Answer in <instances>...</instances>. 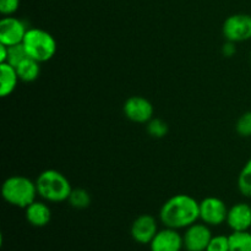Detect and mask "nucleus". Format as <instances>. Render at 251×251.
Instances as JSON below:
<instances>
[{"label": "nucleus", "instance_id": "nucleus-1", "mask_svg": "<svg viewBox=\"0 0 251 251\" xmlns=\"http://www.w3.org/2000/svg\"><path fill=\"white\" fill-rule=\"evenodd\" d=\"M200 220V202L188 194L169 198L159 210V221L164 227L186 229Z\"/></svg>", "mask_w": 251, "mask_h": 251}, {"label": "nucleus", "instance_id": "nucleus-2", "mask_svg": "<svg viewBox=\"0 0 251 251\" xmlns=\"http://www.w3.org/2000/svg\"><path fill=\"white\" fill-rule=\"evenodd\" d=\"M38 196L47 202L59 203L69 200L73 186L61 172L55 169L43 171L36 179Z\"/></svg>", "mask_w": 251, "mask_h": 251}, {"label": "nucleus", "instance_id": "nucleus-3", "mask_svg": "<svg viewBox=\"0 0 251 251\" xmlns=\"http://www.w3.org/2000/svg\"><path fill=\"white\" fill-rule=\"evenodd\" d=\"M1 196L9 205L25 210L37 200L36 181L24 176H9L2 183Z\"/></svg>", "mask_w": 251, "mask_h": 251}, {"label": "nucleus", "instance_id": "nucleus-4", "mask_svg": "<svg viewBox=\"0 0 251 251\" xmlns=\"http://www.w3.org/2000/svg\"><path fill=\"white\" fill-rule=\"evenodd\" d=\"M22 44L26 49L27 55L41 64L53 59L58 50V44L53 34L38 27L28 28Z\"/></svg>", "mask_w": 251, "mask_h": 251}, {"label": "nucleus", "instance_id": "nucleus-5", "mask_svg": "<svg viewBox=\"0 0 251 251\" xmlns=\"http://www.w3.org/2000/svg\"><path fill=\"white\" fill-rule=\"evenodd\" d=\"M222 33L227 41L240 43L251 39V15L234 14L226 19Z\"/></svg>", "mask_w": 251, "mask_h": 251}, {"label": "nucleus", "instance_id": "nucleus-6", "mask_svg": "<svg viewBox=\"0 0 251 251\" xmlns=\"http://www.w3.org/2000/svg\"><path fill=\"white\" fill-rule=\"evenodd\" d=\"M228 210L222 199L208 196L200 201V221L210 227L222 226L227 221Z\"/></svg>", "mask_w": 251, "mask_h": 251}, {"label": "nucleus", "instance_id": "nucleus-7", "mask_svg": "<svg viewBox=\"0 0 251 251\" xmlns=\"http://www.w3.org/2000/svg\"><path fill=\"white\" fill-rule=\"evenodd\" d=\"M123 113L132 123L147 124L153 118V104L142 96H131L123 105Z\"/></svg>", "mask_w": 251, "mask_h": 251}, {"label": "nucleus", "instance_id": "nucleus-8", "mask_svg": "<svg viewBox=\"0 0 251 251\" xmlns=\"http://www.w3.org/2000/svg\"><path fill=\"white\" fill-rule=\"evenodd\" d=\"M28 27L21 19L12 16H4L0 20V44L11 47L24 42Z\"/></svg>", "mask_w": 251, "mask_h": 251}, {"label": "nucleus", "instance_id": "nucleus-9", "mask_svg": "<svg viewBox=\"0 0 251 251\" xmlns=\"http://www.w3.org/2000/svg\"><path fill=\"white\" fill-rule=\"evenodd\" d=\"M212 237L210 226L203 222L194 223L186 228L183 234L184 249L186 251H206Z\"/></svg>", "mask_w": 251, "mask_h": 251}, {"label": "nucleus", "instance_id": "nucleus-10", "mask_svg": "<svg viewBox=\"0 0 251 251\" xmlns=\"http://www.w3.org/2000/svg\"><path fill=\"white\" fill-rule=\"evenodd\" d=\"M158 230V223L153 216L141 215L132 222L130 233L136 243L141 245H150Z\"/></svg>", "mask_w": 251, "mask_h": 251}, {"label": "nucleus", "instance_id": "nucleus-11", "mask_svg": "<svg viewBox=\"0 0 251 251\" xmlns=\"http://www.w3.org/2000/svg\"><path fill=\"white\" fill-rule=\"evenodd\" d=\"M184 249L183 235L178 229L164 227L159 229L152 242L150 243L151 251H181Z\"/></svg>", "mask_w": 251, "mask_h": 251}, {"label": "nucleus", "instance_id": "nucleus-12", "mask_svg": "<svg viewBox=\"0 0 251 251\" xmlns=\"http://www.w3.org/2000/svg\"><path fill=\"white\" fill-rule=\"evenodd\" d=\"M226 223L232 232H247L251 228V206L238 202L229 207Z\"/></svg>", "mask_w": 251, "mask_h": 251}, {"label": "nucleus", "instance_id": "nucleus-13", "mask_svg": "<svg viewBox=\"0 0 251 251\" xmlns=\"http://www.w3.org/2000/svg\"><path fill=\"white\" fill-rule=\"evenodd\" d=\"M25 217L27 222L33 227H46L51 220V210L47 201L36 200L25 208Z\"/></svg>", "mask_w": 251, "mask_h": 251}, {"label": "nucleus", "instance_id": "nucleus-14", "mask_svg": "<svg viewBox=\"0 0 251 251\" xmlns=\"http://www.w3.org/2000/svg\"><path fill=\"white\" fill-rule=\"evenodd\" d=\"M20 77L16 69L7 63L0 64V97L6 98L16 90Z\"/></svg>", "mask_w": 251, "mask_h": 251}, {"label": "nucleus", "instance_id": "nucleus-15", "mask_svg": "<svg viewBox=\"0 0 251 251\" xmlns=\"http://www.w3.org/2000/svg\"><path fill=\"white\" fill-rule=\"evenodd\" d=\"M17 75L24 82H34L41 75V63L32 58H26L16 66Z\"/></svg>", "mask_w": 251, "mask_h": 251}, {"label": "nucleus", "instance_id": "nucleus-16", "mask_svg": "<svg viewBox=\"0 0 251 251\" xmlns=\"http://www.w3.org/2000/svg\"><path fill=\"white\" fill-rule=\"evenodd\" d=\"M229 251H251V233L232 232L229 235Z\"/></svg>", "mask_w": 251, "mask_h": 251}, {"label": "nucleus", "instance_id": "nucleus-17", "mask_svg": "<svg viewBox=\"0 0 251 251\" xmlns=\"http://www.w3.org/2000/svg\"><path fill=\"white\" fill-rule=\"evenodd\" d=\"M69 205L76 210H85L91 205V195L82 188L73 189L68 200Z\"/></svg>", "mask_w": 251, "mask_h": 251}, {"label": "nucleus", "instance_id": "nucleus-18", "mask_svg": "<svg viewBox=\"0 0 251 251\" xmlns=\"http://www.w3.org/2000/svg\"><path fill=\"white\" fill-rule=\"evenodd\" d=\"M238 189L242 195L251 199V158L240 171L238 176Z\"/></svg>", "mask_w": 251, "mask_h": 251}, {"label": "nucleus", "instance_id": "nucleus-19", "mask_svg": "<svg viewBox=\"0 0 251 251\" xmlns=\"http://www.w3.org/2000/svg\"><path fill=\"white\" fill-rule=\"evenodd\" d=\"M146 130L149 135L154 139H163L169 131L168 124L159 118H152L146 124Z\"/></svg>", "mask_w": 251, "mask_h": 251}, {"label": "nucleus", "instance_id": "nucleus-20", "mask_svg": "<svg viewBox=\"0 0 251 251\" xmlns=\"http://www.w3.org/2000/svg\"><path fill=\"white\" fill-rule=\"evenodd\" d=\"M7 48H9V53H7L6 63L14 66V68H16L21 61H24L25 59L28 58L26 49H25L24 44L22 43L16 44V46L7 47Z\"/></svg>", "mask_w": 251, "mask_h": 251}, {"label": "nucleus", "instance_id": "nucleus-21", "mask_svg": "<svg viewBox=\"0 0 251 251\" xmlns=\"http://www.w3.org/2000/svg\"><path fill=\"white\" fill-rule=\"evenodd\" d=\"M235 131L242 137H251V110L240 115L235 124Z\"/></svg>", "mask_w": 251, "mask_h": 251}, {"label": "nucleus", "instance_id": "nucleus-22", "mask_svg": "<svg viewBox=\"0 0 251 251\" xmlns=\"http://www.w3.org/2000/svg\"><path fill=\"white\" fill-rule=\"evenodd\" d=\"M206 251H229V237L223 234L213 235Z\"/></svg>", "mask_w": 251, "mask_h": 251}, {"label": "nucleus", "instance_id": "nucleus-23", "mask_svg": "<svg viewBox=\"0 0 251 251\" xmlns=\"http://www.w3.org/2000/svg\"><path fill=\"white\" fill-rule=\"evenodd\" d=\"M19 7L20 0H0V12L2 16H12Z\"/></svg>", "mask_w": 251, "mask_h": 251}, {"label": "nucleus", "instance_id": "nucleus-24", "mask_svg": "<svg viewBox=\"0 0 251 251\" xmlns=\"http://www.w3.org/2000/svg\"><path fill=\"white\" fill-rule=\"evenodd\" d=\"M237 43H233V42L227 41L222 46V54L227 58H232L235 53H237V47H235Z\"/></svg>", "mask_w": 251, "mask_h": 251}, {"label": "nucleus", "instance_id": "nucleus-25", "mask_svg": "<svg viewBox=\"0 0 251 251\" xmlns=\"http://www.w3.org/2000/svg\"><path fill=\"white\" fill-rule=\"evenodd\" d=\"M7 53H9V48H7V46L0 44V64L6 63Z\"/></svg>", "mask_w": 251, "mask_h": 251}, {"label": "nucleus", "instance_id": "nucleus-26", "mask_svg": "<svg viewBox=\"0 0 251 251\" xmlns=\"http://www.w3.org/2000/svg\"><path fill=\"white\" fill-rule=\"evenodd\" d=\"M250 63H251V51H250Z\"/></svg>", "mask_w": 251, "mask_h": 251}]
</instances>
